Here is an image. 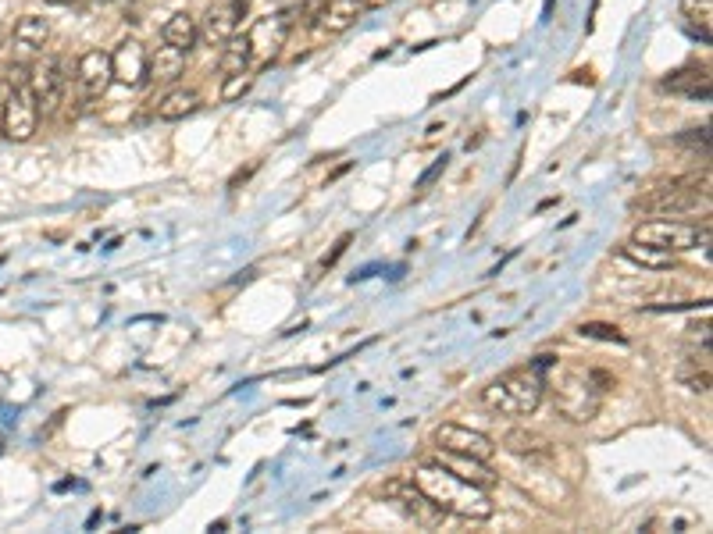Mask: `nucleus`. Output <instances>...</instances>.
<instances>
[{
    "label": "nucleus",
    "instance_id": "obj_6",
    "mask_svg": "<svg viewBox=\"0 0 713 534\" xmlns=\"http://www.w3.org/2000/svg\"><path fill=\"white\" fill-rule=\"evenodd\" d=\"M289 33H293V15H289V11H275V15L257 18L254 29L246 33V43H250V61L268 65L271 57L286 47Z\"/></svg>",
    "mask_w": 713,
    "mask_h": 534
},
{
    "label": "nucleus",
    "instance_id": "obj_17",
    "mask_svg": "<svg viewBox=\"0 0 713 534\" xmlns=\"http://www.w3.org/2000/svg\"><path fill=\"white\" fill-rule=\"evenodd\" d=\"M197 107H200L197 89L175 86V89H168L161 100H157V118H161V122H182V118H189Z\"/></svg>",
    "mask_w": 713,
    "mask_h": 534
},
{
    "label": "nucleus",
    "instance_id": "obj_29",
    "mask_svg": "<svg viewBox=\"0 0 713 534\" xmlns=\"http://www.w3.org/2000/svg\"><path fill=\"white\" fill-rule=\"evenodd\" d=\"M446 161H450V157H446V154H443V157H439V161H435V164H432V168H428V171H425V175H421V178H418V189H428V186H432L435 178H439V175H443V171H446Z\"/></svg>",
    "mask_w": 713,
    "mask_h": 534
},
{
    "label": "nucleus",
    "instance_id": "obj_26",
    "mask_svg": "<svg viewBox=\"0 0 713 534\" xmlns=\"http://www.w3.org/2000/svg\"><path fill=\"white\" fill-rule=\"evenodd\" d=\"M578 332L589 335V339H603V342H628V339H624L621 328H617V324H596V321H589V324H582Z\"/></svg>",
    "mask_w": 713,
    "mask_h": 534
},
{
    "label": "nucleus",
    "instance_id": "obj_1",
    "mask_svg": "<svg viewBox=\"0 0 713 534\" xmlns=\"http://www.w3.org/2000/svg\"><path fill=\"white\" fill-rule=\"evenodd\" d=\"M410 481H414L439 510H446V517L453 513V517L460 520H489L492 513H496V502H492V495L485 492V488L471 485V481H460L457 474H450V470L432 460L421 463V467L410 474Z\"/></svg>",
    "mask_w": 713,
    "mask_h": 534
},
{
    "label": "nucleus",
    "instance_id": "obj_31",
    "mask_svg": "<svg viewBox=\"0 0 713 534\" xmlns=\"http://www.w3.org/2000/svg\"><path fill=\"white\" fill-rule=\"evenodd\" d=\"M47 4H75V0H47Z\"/></svg>",
    "mask_w": 713,
    "mask_h": 534
},
{
    "label": "nucleus",
    "instance_id": "obj_8",
    "mask_svg": "<svg viewBox=\"0 0 713 534\" xmlns=\"http://www.w3.org/2000/svg\"><path fill=\"white\" fill-rule=\"evenodd\" d=\"M25 86H29V93H33L43 118L58 114L61 100H65V75H61V65L54 61V57H47V61L29 68V82H25Z\"/></svg>",
    "mask_w": 713,
    "mask_h": 534
},
{
    "label": "nucleus",
    "instance_id": "obj_16",
    "mask_svg": "<svg viewBox=\"0 0 713 534\" xmlns=\"http://www.w3.org/2000/svg\"><path fill=\"white\" fill-rule=\"evenodd\" d=\"M186 50L172 47V43H164L157 47L154 54H147V79L154 82H179L182 72H186Z\"/></svg>",
    "mask_w": 713,
    "mask_h": 534
},
{
    "label": "nucleus",
    "instance_id": "obj_5",
    "mask_svg": "<svg viewBox=\"0 0 713 534\" xmlns=\"http://www.w3.org/2000/svg\"><path fill=\"white\" fill-rule=\"evenodd\" d=\"M382 495H386L389 502H393L396 510H403L407 513L414 524H421V527H439L446 520V510H439L432 499H428L425 492H421L418 485L410 478H393V481H386V488H382Z\"/></svg>",
    "mask_w": 713,
    "mask_h": 534
},
{
    "label": "nucleus",
    "instance_id": "obj_23",
    "mask_svg": "<svg viewBox=\"0 0 713 534\" xmlns=\"http://www.w3.org/2000/svg\"><path fill=\"white\" fill-rule=\"evenodd\" d=\"M246 68H250V43H246V36H229L222 43V54H218V72L236 75Z\"/></svg>",
    "mask_w": 713,
    "mask_h": 534
},
{
    "label": "nucleus",
    "instance_id": "obj_19",
    "mask_svg": "<svg viewBox=\"0 0 713 534\" xmlns=\"http://www.w3.org/2000/svg\"><path fill=\"white\" fill-rule=\"evenodd\" d=\"M503 449L514 456H525V460H535V456H546L553 449V442L539 431H528V428H514L503 435Z\"/></svg>",
    "mask_w": 713,
    "mask_h": 534
},
{
    "label": "nucleus",
    "instance_id": "obj_30",
    "mask_svg": "<svg viewBox=\"0 0 713 534\" xmlns=\"http://www.w3.org/2000/svg\"><path fill=\"white\" fill-rule=\"evenodd\" d=\"M364 8H386V4H393V0H361Z\"/></svg>",
    "mask_w": 713,
    "mask_h": 534
},
{
    "label": "nucleus",
    "instance_id": "obj_9",
    "mask_svg": "<svg viewBox=\"0 0 713 534\" xmlns=\"http://www.w3.org/2000/svg\"><path fill=\"white\" fill-rule=\"evenodd\" d=\"M435 449H446V453H460V456H475V460H492L500 445L492 442L489 435L471 428H460V424H439L432 431Z\"/></svg>",
    "mask_w": 713,
    "mask_h": 534
},
{
    "label": "nucleus",
    "instance_id": "obj_7",
    "mask_svg": "<svg viewBox=\"0 0 713 534\" xmlns=\"http://www.w3.org/2000/svg\"><path fill=\"white\" fill-rule=\"evenodd\" d=\"M4 136L15 139V143H29L40 129V107H36L29 86H11L8 97H4Z\"/></svg>",
    "mask_w": 713,
    "mask_h": 534
},
{
    "label": "nucleus",
    "instance_id": "obj_27",
    "mask_svg": "<svg viewBox=\"0 0 713 534\" xmlns=\"http://www.w3.org/2000/svg\"><path fill=\"white\" fill-rule=\"evenodd\" d=\"M328 0H300V15H304V25H314L318 22V15L325 11Z\"/></svg>",
    "mask_w": 713,
    "mask_h": 534
},
{
    "label": "nucleus",
    "instance_id": "obj_25",
    "mask_svg": "<svg viewBox=\"0 0 713 534\" xmlns=\"http://www.w3.org/2000/svg\"><path fill=\"white\" fill-rule=\"evenodd\" d=\"M681 15L689 18V22H699L706 33V29H710V18H713V0H681Z\"/></svg>",
    "mask_w": 713,
    "mask_h": 534
},
{
    "label": "nucleus",
    "instance_id": "obj_28",
    "mask_svg": "<svg viewBox=\"0 0 713 534\" xmlns=\"http://www.w3.org/2000/svg\"><path fill=\"white\" fill-rule=\"evenodd\" d=\"M350 243H353V235H350V232L339 235V243L332 246V253H325V260H321V267H332V264H336V260L343 257L346 250H350Z\"/></svg>",
    "mask_w": 713,
    "mask_h": 534
},
{
    "label": "nucleus",
    "instance_id": "obj_4",
    "mask_svg": "<svg viewBox=\"0 0 713 534\" xmlns=\"http://www.w3.org/2000/svg\"><path fill=\"white\" fill-rule=\"evenodd\" d=\"M703 235L706 232H699V228L689 225V221L656 218V221H642V225H635L632 239L635 243L660 246V250H667V253H685V250H696Z\"/></svg>",
    "mask_w": 713,
    "mask_h": 534
},
{
    "label": "nucleus",
    "instance_id": "obj_21",
    "mask_svg": "<svg viewBox=\"0 0 713 534\" xmlns=\"http://www.w3.org/2000/svg\"><path fill=\"white\" fill-rule=\"evenodd\" d=\"M161 36H164V43H172V47H179V50H193V43H197V36H200V29H197V18L189 15V11H175L168 22H164V29H161Z\"/></svg>",
    "mask_w": 713,
    "mask_h": 534
},
{
    "label": "nucleus",
    "instance_id": "obj_12",
    "mask_svg": "<svg viewBox=\"0 0 713 534\" xmlns=\"http://www.w3.org/2000/svg\"><path fill=\"white\" fill-rule=\"evenodd\" d=\"M111 75L122 86L136 89L147 82V47L140 40H122L111 54Z\"/></svg>",
    "mask_w": 713,
    "mask_h": 534
},
{
    "label": "nucleus",
    "instance_id": "obj_13",
    "mask_svg": "<svg viewBox=\"0 0 713 534\" xmlns=\"http://www.w3.org/2000/svg\"><path fill=\"white\" fill-rule=\"evenodd\" d=\"M432 463H439V467H446L450 474H457L460 481H471V485L485 488V492H492V488L500 485V474H492L489 460H475V456H460V453L439 449V453L432 456Z\"/></svg>",
    "mask_w": 713,
    "mask_h": 534
},
{
    "label": "nucleus",
    "instance_id": "obj_11",
    "mask_svg": "<svg viewBox=\"0 0 713 534\" xmlns=\"http://www.w3.org/2000/svg\"><path fill=\"white\" fill-rule=\"evenodd\" d=\"M246 11H250V0H218V4H211L204 11V25H200L204 40L222 47L229 36L239 33V22L246 18Z\"/></svg>",
    "mask_w": 713,
    "mask_h": 534
},
{
    "label": "nucleus",
    "instance_id": "obj_20",
    "mask_svg": "<svg viewBox=\"0 0 713 534\" xmlns=\"http://www.w3.org/2000/svg\"><path fill=\"white\" fill-rule=\"evenodd\" d=\"M18 50H43V43L50 40V22L43 15H22L15 22V33H11Z\"/></svg>",
    "mask_w": 713,
    "mask_h": 534
},
{
    "label": "nucleus",
    "instance_id": "obj_3",
    "mask_svg": "<svg viewBox=\"0 0 713 534\" xmlns=\"http://www.w3.org/2000/svg\"><path fill=\"white\" fill-rule=\"evenodd\" d=\"M610 385H614V381H610L607 371H567L557 389L560 413H564L567 421H578V424L592 421Z\"/></svg>",
    "mask_w": 713,
    "mask_h": 534
},
{
    "label": "nucleus",
    "instance_id": "obj_22",
    "mask_svg": "<svg viewBox=\"0 0 713 534\" xmlns=\"http://www.w3.org/2000/svg\"><path fill=\"white\" fill-rule=\"evenodd\" d=\"M621 253L632 260V264L649 267V271H667V267H674V253L660 250V246H649V243H635V239H628V243L621 246Z\"/></svg>",
    "mask_w": 713,
    "mask_h": 534
},
{
    "label": "nucleus",
    "instance_id": "obj_24",
    "mask_svg": "<svg viewBox=\"0 0 713 534\" xmlns=\"http://www.w3.org/2000/svg\"><path fill=\"white\" fill-rule=\"evenodd\" d=\"M254 86V75H250V68L246 72H236V75H225L222 82V100L225 104H232V100H239L246 93V89Z\"/></svg>",
    "mask_w": 713,
    "mask_h": 534
},
{
    "label": "nucleus",
    "instance_id": "obj_2",
    "mask_svg": "<svg viewBox=\"0 0 713 534\" xmlns=\"http://www.w3.org/2000/svg\"><path fill=\"white\" fill-rule=\"evenodd\" d=\"M542 392H546V381L535 367H514L485 385L482 406L496 417H532L542 403Z\"/></svg>",
    "mask_w": 713,
    "mask_h": 534
},
{
    "label": "nucleus",
    "instance_id": "obj_15",
    "mask_svg": "<svg viewBox=\"0 0 713 534\" xmlns=\"http://www.w3.org/2000/svg\"><path fill=\"white\" fill-rule=\"evenodd\" d=\"M361 15H364L361 0H328L325 11L318 15V22H314V29L325 33V36H343L346 29L357 25V18Z\"/></svg>",
    "mask_w": 713,
    "mask_h": 534
},
{
    "label": "nucleus",
    "instance_id": "obj_14",
    "mask_svg": "<svg viewBox=\"0 0 713 534\" xmlns=\"http://www.w3.org/2000/svg\"><path fill=\"white\" fill-rule=\"evenodd\" d=\"M75 79H79L82 93L90 100L104 97L107 86L115 82V75H111V54H104V50H86V54L79 57V65H75Z\"/></svg>",
    "mask_w": 713,
    "mask_h": 534
},
{
    "label": "nucleus",
    "instance_id": "obj_18",
    "mask_svg": "<svg viewBox=\"0 0 713 534\" xmlns=\"http://www.w3.org/2000/svg\"><path fill=\"white\" fill-rule=\"evenodd\" d=\"M664 89L671 93H685L692 100H710V68H681L671 79H664Z\"/></svg>",
    "mask_w": 713,
    "mask_h": 534
},
{
    "label": "nucleus",
    "instance_id": "obj_10",
    "mask_svg": "<svg viewBox=\"0 0 713 534\" xmlns=\"http://www.w3.org/2000/svg\"><path fill=\"white\" fill-rule=\"evenodd\" d=\"M696 178H678V182H671V186H664V189H656L653 196H646V200H639L635 207H642V211H649V214H685V211H696L699 207V196H710L706 193V186L703 189H689Z\"/></svg>",
    "mask_w": 713,
    "mask_h": 534
}]
</instances>
